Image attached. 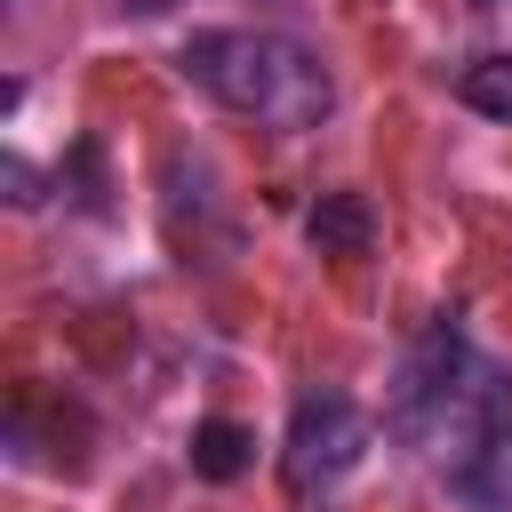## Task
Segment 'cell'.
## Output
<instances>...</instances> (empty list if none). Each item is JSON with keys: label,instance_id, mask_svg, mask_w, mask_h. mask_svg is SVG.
I'll return each mask as SVG.
<instances>
[{"label": "cell", "instance_id": "cell-1", "mask_svg": "<svg viewBox=\"0 0 512 512\" xmlns=\"http://www.w3.org/2000/svg\"><path fill=\"white\" fill-rule=\"evenodd\" d=\"M496 424H512V392H504V368L488 352H472L448 320L416 344V360L400 368V392H392V432L408 448H424L440 472L480 448Z\"/></svg>", "mask_w": 512, "mask_h": 512}, {"label": "cell", "instance_id": "cell-3", "mask_svg": "<svg viewBox=\"0 0 512 512\" xmlns=\"http://www.w3.org/2000/svg\"><path fill=\"white\" fill-rule=\"evenodd\" d=\"M360 448H368V416H360L336 384H312V392L288 408L280 472H288L296 496H320V488H336V480L360 464Z\"/></svg>", "mask_w": 512, "mask_h": 512}, {"label": "cell", "instance_id": "cell-6", "mask_svg": "<svg viewBox=\"0 0 512 512\" xmlns=\"http://www.w3.org/2000/svg\"><path fill=\"white\" fill-rule=\"evenodd\" d=\"M248 456H256V440H248L232 416H208V424L192 432V472H200V480H240Z\"/></svg>", "mask_w": 512, "mask_h": 512}, {"label": "cell", "instance_id": "cell-7", "mask_svg": "<svg viewBox=\"0 0 512 512\" xmlns=\"http://www.w3.org/2000/svg\"><path fill=\"white\" fill-rule=\"evenodd\" d=\"M456 96H464L472 112H488V120H512V56H480V64H464Z\"/></svg>", "mask_w": 512, "mask_h": 512}, {"label": "cell", "instance_id": "cell-2", "mask_svg": "<svg viewBox=\"0 0 512 512\" xmlns=\"http://www.w3.org/2000/svg\"><path fill=\"white\" fill-rule=\"evenodd\" d=\"M184 72L240 120L264 128H320L328 112V72L312 48H296L288 32H248V24H208L184 40Z\"/></svg>", "mask_w": 512, "mask_h": 512}, {"label": "cell", "instance_id": "cell-4", "mask_svg": "<svg viewBox=\"0 0 512 512\" xmlns=\"http://www.w3.org/2000/svg\"><path fill=\"white\" fill-rule=\"evenodd\" d=\"M440 480L464 512H512V424H496L480 448H464Z\"/></svg>", "mask_w": 512, "mask_h": 512}, {"label": "cell", "instance_id": "cell-5", "mask_svg": "<svg viewBox=\"0 0 512 512\" xmlns=\"http://www.w3.org/2000/svg\"><path fill=\"white\" fill-rule=\"evenodd\" d=\"M304 232H312L320 256H360V248H368V200H360V192H328Z\"/></svg>", "mask_w": 512, "mask_h": 512}, {"label": "cell", "instance_id": "cell-8", "mask_svg": "<svg viewBox=\"0 0 512 512\" xmlns=\"http://www.w3.org/2000/svg\"><path fill=\"white\" fill-rule=\"evenodd\" d=\"M472 8H496V0H472Z\"/></svg>", "mask_w": 512, "mask_h": 512}]
</instances>
